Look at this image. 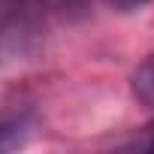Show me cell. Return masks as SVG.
I'll return each mask as SVG.
<instances>
[{"label": "cell", "instance_id": "obj_1", "mask_svg": "<svg viewBox=\"0 0 154 154\" xmlns=\"http://www.w3.org/2000/svg\"><path fill=\"white\" fill-rule=\"evenodd\" d=\"M133 94H136L148 109H154V54L145 57V60L136 66V72H133Z\"/></svg>", "mask_w": 154, "mask_h": 154}, {"label": "cell", "instance_id": "obj_2", "mask_svg": "<svg viewBox=\"0 0 154 154\" xmlns=\"http://www.w3.org/2000/svg\"><path fill=\"white\" fill-rule=\"evenodd\" d=\"M21 142H24V136H21V124H0V151L18 148Z\"/></svg>", "mask_w": 154, "mask_h": 154}, {"label": "cell", "instance_id": "obj_3", "mask_svg": "<svg viewBox=\"0 0 154 154\" xmlns=\"http://www.w3.org/2000/svg\"><path fill=\"white\" fill-rule=\"evenodd\" d=\"M112 6H121V9H136V6H145L148 0H106Z\"/></svg>", "mask_w": 154, "mask_h": 154}]
</instances>
